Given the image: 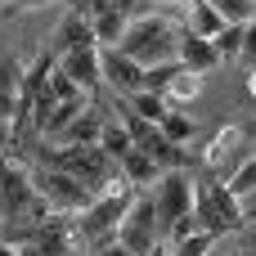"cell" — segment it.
I'll return each instance as SVG.
<instances>
[{
    "label": "cell",
    "instance_id": "cell-39",
    "mask_svg": "<svg viewBox=\"0 0 256 256\" xmlns=\"http://www.w3.org/2000/svg\"><path fill=\"white\" fill-rule=\"evenodd\" d=\"M243 256H248V252H243Z\"/></svg>",
    "mask_w": 256,
    "mask_h": 256
},
{
    "label": "cell",
    "instance_id": "cell-30",
    "mask_svg": "<svg viewBox=\"0 0 256 256\" xmlns=\"http://www.w3.org/2000/svg\"><path fill=\"white\" fill-rule=\"evenodd\" d=\"M112 9L117 14H126V18H140L144 9H140V0H112Z\"/></svg>",
    "mask_w": 256,
    "mask_h": 256
},
{
    "label": "cell",
    "instance_id": "cell-37",
    "mask_svg": "<svg viewBox=\"0 0 256 256\" xmlns=\"http://www.w3.org/2000/svg\"><path fill=\"white\" fill-rule=\"evenodd\" d=\"M234 256H243V252H234Z\"/></svg>",
    "mask_w": 256,
    "mask_h": 256
},
{
    "label": "cell",
    "instance_id": "cell-31",
    "mask_svg": "<svg viewBox=\"0 0 256 256\" xmlns=\"http://www.w3.org/2000/svg\"><path fill=\"white\" fill-rule=\"evenodd\" d=\"M238 234H243V252H248V256H256V225H243Z\"/></svg>",
    "mask_w": 256,
    "mask_h": 256
},
{
    "label": "cell",
    "instance_id": "cell-34",
    "mask_svg": "<svg viewBox=\"0 0 256 256\" xmlns=\"http://www.w3.org/2000/svg\"><path fill=\"white\" fill-rule=\"evenodd\" d=\"M63 4H68L72 14H86V18H90V0H63Z\"/></svg>",
    "mask_w": 256,
    "mask_h": 256
},
{
    "label": "cell",
    "instance_id": "cell-2",
    "mask_svg": "<svg viewBox=\"0 0 256 256\" xmlns=\"http://www.w3.org/2000/svg\"><path fill=\"white\" fill-rule=\"evenodd\" d=\"M135 194H140V184H130L126 176H117L81 216H76V225H81V238H86V248L90 252H99V248H108V243H117V230H122V220H126V212H130V202H135Z\"/></svg>",
    "mask_w": 256,
    "mask_h": 256
},
{
    "label": "cell",
    "instance_id": "cell-8",
    "mask_svg": "<svg viewBox=\"0 0 256 256\" xmlns=\"http://www.w3.org/2000/svg\"><path fill=\"white\" fill-rule=\"evenodd\" d=\"M117 243L130 248L135 256H148L158 243H162V230H158V202H153L144 189L135 194V202H130V212H126V220H122V230H117Z\"/></svg>",
    "mask_w": 256,
    "mask_h": 256
},
{
    "label": "cell",
    "instance_id": "cell-9",
    "mask_svg": "<svg viewBox=\"0 0 256 256\" xmlns=\"http://www.w3.org/2000/svg\"><path fill=\"white\" fill-rule=\"evenodd\" d=\"M99 68H104V81H108L117 94L144 90V68H140L130 54H122L117 45H99Z\"/></svg>",
    "mask_w": 256,
    "mask_h": 256
},
{
    "label": "cell",
    "instance_id": "cell-1",
    "mask_svg": "<svg viewBox=\"0 0 256 256\" xmlns=\"http://www.w3.org/2000/svg\"><path fill=\"white\" fill-rule=\"evenodd\" d=\"M27 158H32L36 166H58V171L81 176L94 194H104V189L122 176L117 158H108L104 144H45V140H40V144L27 148Z\"/></svg>",
    "mask_w": 256,
    "mask_h": 256
},
{
    "label": "cell",
    "instance_id": "cell-21",
    "mask_svg": "<svg viewBox=\"0 0 256 256\" xmlns=\"http://www.w3.org/2000/svg\"><path fill=\"white\" fill-rule=\"evenodd\" d=\"M99 144H104V153H108V158H117V162H122V158H126V153L135 148L130 130H126V126H122L117 117H108V122H104V135H99Z\"/></svg>",
    "mask_w": 256,
    "mask_h": 256
},
{
    "label": "cell",
    "instance_id": "cell-23",
    "mask_svg": "<svg viewBox=\"0 0 256 256\" xmlns=\"http://www.w3.org/2000/svg\"><path fill=\"white\" fill-rule=\"evenodd\" d=\"M162 135H166L171 144H189V140L198 135V126H194L180 108H171V112H166V122H162Z\"/></svg>",
    "mask_w": 256,
    "mask_h": 256
},
{
    "label": "cell",
    "instance_id": "cell-18",
    "mask_svg": "<svg viewBox=\"0 0 256 256\" xmlns=\"http://www.w3.org/2000/svg\"><path fill=\"white\" fill-rule=\"evenodd\" d=\"M122 99H126L144 122H158V126H162V122H166V112H171L166 94H158V90H135V94H122Z\"/></svg>",
    "mask_w": 256,
    "mask_h": 256
},
{
    "label": "cell",
    "instance_id": "cell-7",
    "mask_svg": "<svg viewBox=\"0 0 256 256\" xmlns=\"http://www.w3.org/2000/svg\"><path fill=\"white\" fill-rule=\"evenodd\" d=\"M153 202H158V230L166 238L184 216H194V176L189 171H162Z\"/></svg>",
    "mask_w": 256,
    "mask_h": 256
},
{
    "label": "cell",
    "instance_id": "cell-10",
    "mask_svg": "<svg viewBox=\"0 0 256 256\" xmlns=\"http://www.w3.org/2000/svg\"><path fill=\"white\" fill-rule=\"evenodd\" d=\"M22 104H27V68L4 54L0 58V117L14 126V117H18Z\"/></svg>",
    "mask_w": 256,
    "mask_h": 256
},
{
    "label": "cell",
    "instance_id": "cell-33",
    "mask_svg": "<svg viewBox=\"0 0 256 256\" xmlns=\"http://www.w3.org/2000/svg\"><path fill=\"white\" fill-rule=\"evenodd\" d=\"M112 9V0H90V18H99V14H108Z\"/></svg>",
    "mask_w": 256,
    "mask_h": 256
},
{
    "label": "cell",
    "instance_id": "cell-38",
    "mask_svg": "<svg viewBox=\"0 0 256 256\" xmlns=\"http://www.w3.org/2000/svg\"><path fill=\"white\" fill-rule=\"evenodd\" d=\"M81 256H90V252H81Z\"/></svg>",
    "mask_w": 256,
    "mask_h": 256
},
{
    "label": "cell",
    "instance_id": "cell-25",
    "mask_svg": "<svg viewBox=\"0 0 256 256\" xmlns=\"http://www.w3.org/2000/svg\"><path fill=\"white\" fill-rule=\"evenodd\" d=\"M225 184H230V194H234V198L256 194V158H243V162H238V171H234Z\"/></svg>",
    "mask_w": 256,
    "mask_h": 256
},
{
    "label": "cell",
    "instance_id": "cell-12",
    "mask_svg": "<svg viewBox=\"0 0 256 256\" xmlns=\"http://www.w3.org/2000/svg\"><path fill=\"white\" fill-rule=\"evenodd\" d=\"M81 45H99V40H94V22H90L86 14H72V9H68L63 22L54 27V45H50V50H54V54H68V50H81Z\"/></svg>",
    "mask_w": 256,
    "mask_h": 256
},
{
    "label": "cell",
    "instance_id": "cell-28",
    "mask_svg": "<svg viewBox=\"0 0 256 256\" xmlns=\"http://www.w3.org/2000/svg\"><path fill=\"white\" fill-rule=\"evenodd\" d=\"M238 63H243V68H256V18L248 22V32H243V54H238Z\"/></svg>",
    "mask_w": 256,
    "mask_h": 256
},
{
    "label": "cell",
    "instance_id": "cell-5",
    "mask_svg": "<svg viewBox=\"0 0 256 256\" xmlns=\"http://www.w3.org/2000/svg\"><path fill=\"white\" fill-rule=\"evenodd\" d=\"M32 180H36V189H40V198L54 207V212H72V216H81L99 194L81 180V176H72V171H58V166H36L32 171Z\"/></svg>",
    "mask_w": 256,
    "mask_h": 256
},
{
    "label": "cell",
    "instance_id": "cell-29",
    "mask_svg": "<svg viewBox=\"0 0 256 256\" xmlns=\"http://www.w3.org/2000/svg\"><path fill=\"white\" fill-rule=\"evenodd\" d=\"M45 4H54V0H0V14L9 18V14H22V9H45Z\"/></svg>",
    "mask_w": 256,
    "mask_h": 256
},
{
    "label": "cell",
    "instance_id": "cell-6",
    "mask_svg": "<svg viewBox=\"0 0 256 256\" xmlns=\"http://www.w3.org/2000/svg\"><path fill=\"white\" fill-rule=\"evenodd\" d=\"M252 140H256V122H230V126H220V130L212 135V144L202 148V171L230 180V166L248 153Z\"/></svg>",
    "mask_w": 256,
    "mask_h": 256
},
{
    "label": "cell",
    "instance_id": "cell-19",
    "mask_svg": "<svg viewBox=\"0 0 256 256\" xmlns=\"http://www.w3.org/2000/svg\"><path fill=\"white\" fill-rule=\"evenodd\" d=\"M198 90H202V72H189V68H180L162 94H166V104H171V108H180V104L198 99Z\"/></svg>",
    "mask_w": 256,
    "mask_h": 256
},
{
    "label": "cell",
    "instance_id": "cell-17",
    "mask_svg": "<svg viewBox=\"0 0 256 256\" xmlns=\"http://www.w3.org/2000/svg\"><path fill=\"white\" fill-rule=\"evenodd\" d=\"M90 104H94V94H81V99H58V104H54V112H50V122H45V135H63V130H68V126H72V122H76Z\"/></svg>",
    "mask_w": 256,
    "mask_h": 256
},
{
    "label": "cell",
    "instance_id": "cell-13",
    "mask_svg": "<svg viewBox=\"0 0 256 256\" xmlns=\"http://www.w3.org/2000/svg\"><path fill=\"white\" fill-rule=\"evenodd\" d=\"M180 63L189 68V72H216L220 68V54H216V45L207 40V36H194L189 27H184V36H180Z\"/></svg>",
    "mask_w": 256,
    "mask_h": 256
},
{
    "label": "cell",
    "instance_id": "cell-3",
    "mask_svg": "<svg viewBox=\"0 0 256 256\" xmlns=\"http://www.w3.org/2000/svg\"><path fill=\"white\" fill-rule=\"evenodd\" d=\"M180 36H184V32H180L176 22H166V18H158V14H140V18L126 22L117 50L130 54L140 68H153V63L180 58Z\"/></svg>",
    "mask_w": 256,
    "mask_h": 256
},
{
    "label": "cell",
    "instance_id": "cell-15",
    "mask_svg": "<svg viewBox=\"0 0 256 256\" xmlns=\"http://www.w3.org/2000/svg\"><path fill=\"white\" fill-rule=\"evenodd\" d=\"M117 166H122V176H126L130 184H140V189H144L148 180H162V166H158V162H153L144 148H130V153H126Z\"/></svg>",
    "mask_w": 256,
    "mask_h": 256
},
{
    "label": "cell",
    "instance_id": "cell-11",
    "mask_svg": "<svg viewBox=\"0 0 256 256\" xmlns=\"http://www.w3.org/2000/svg\"><path fill=\"white\" fill-rule=\"evenodd\" d=\"M58 68H63L81 90H90V94H94V86H99V76H104V68H99V45H81V50L58 54Z\"/></svg>",
    "mask_w": 256,
    "mask_h": 256
},
{
    "label": "cell",
    "instance_id": "cell-4",
    "mask_svg": "<svg viewBox=\"0 0 256 256\" xmlns=\"http://www.w3.org/2000/svg\"><path fill=\"white\" fill-rule=\"evenodd\" d=\"M238 202L243 198H234L220 176L194 180V220H198V230H207V234H238L248 225Z\"/></svg>",
    "mask_w": 256,
    "mask_h": 256
},
{
    "label": "cell",
    "instance_id": "cell-24",
    "mask_svg": "<svg viewBox=\"0 0 256 256\" xmlns=\"http://www.w3.org/2000/svg\"><path fill=\"white\" fill-rule=\"evenodd\" d=\"M212 238H216V234H207V230H194L189 238H180V243H166V256H207V252H212Z\"/></svg>",
    "mask_w": 256,
    "mask_h": 256
},
{
    "label": "cell",
    "instance_id": "cell-32",
    "mask_svg": "<svg viewBox=\"0 0 256 256\" xmlns=\"http://www.w3.org/2000/svg\"><path fill=\"white\" fill-rule=\"evenodd\" d=\"M90 256H135V252L122 248V243H108V248H99V252H90Z\"/></svg>",
    "mask_w": 256,
    "mask_h": 256
},
{
    "label": "cell",
    "instance_id": "cell-26",
    "mask_svg": "<svg viewBox=\"0 0 256 256\" xmlns=\"http://www.w3.org/2000/svg\"><path fill=\"white\" fill-rule=\"evenodd\" d=\"M212 4L220 9L225 22H252L256 18V0H212Z\"/></svg>",
    "mask_w": 256,
    "mask_h": 256
},
{
    "label": "cell",
    "instance_id": "cell-14",
    "mask_svg": "<svg viewBox=\"0 0 256 256\" xmlns=\"http://www.w3.org/2000/svg\"><path fill=\"white\" fill-rule=\"evenodd\" d=\"M104 122H108V117H104V108H94V104H90V108H86V112H81L63 135H58V140H63V144H99Z\"/></svg>",
    "mask_w": 256,
    "mask_h": 256
},
{
    "label": "cell",
    "instance_id": "cell-16",
    "mask_svg": "<svg viewBox=\"0 0 256 256\" xmlns=\"http://www.w3.org/2000/svg\"><path fill=\"white\" fill-rule=\"evenodd\" d=\"M220 27H225V18H220V9L212 4V0H189V32L194 36H220Z\"/></svg>",
    "mask_w": 256,
    "mask_h": 256
},
{
    "label": "cell",
    "instance_id": "cell-35",
    "mask_svg": "<svg viewBox=\"0 0 256 256\" xmlns=\"http://www.w3.org/2000/svg\"><path fill=\"white\" fill-rule=\"evenodd\" d=\"M0 256H18V248L14 243H0Z\"/></svg>",
    "mask_w": 256,
    "mask_h": 256
},
{
    "label": "cell",
    "instance_id": "cell-27",
    "mask_svg": "<svg viewBox=\"0 0 256 256\" xmlns=\"http://www.w3.org/2000/svg\"><path fill=\"white\" fill-rule=\"evenodd\" d=\"M50 90H54V99H81V94H90V90H81L58 63H54V72H50Z\"/></svg>",
    "mask_w": 256,
    "mask_h": 256
},
{
    "label": "cell",
    "instance_id": "cell-22",
    "mask_svg": "<svg viewBox=\"0 0 256 256\" xmlns=\"http://www.w3.org/2000/svg\"><path fill=\"white\" fill-rule=\"evenodd\" d=\"M90 22H94V40H99V45H117L130 18L117 14V9H108V14H99V18H90Z\"/></svg>",
    "mask_w": 256,
    "mask_h": 256
},
{
    "label": "cell",
    "instance_id": "cell-36",
    "mask_svg": "<svg viewBox=\"0 0 256 256\" xmlns=\"http://www.w3.org/2000/svg\"><path fill=\"white\" fill-rule=\"evenodd\" d=\"M248 90H252V99H256V72H252V81H248Z\"/></svg>",
    "mask_w": 256,
    "mask_h": 256
},
{
    "label": "cell",
    "instance_id": "cell-20",
    "mask_svg": "<svg viewBox=\"0 0 256 256\" xmlns=\"http://www.w3.org/2000/svg\"><path fill=\"white\" fill-rule=\"evenodd\" d=\"M243 32H248V22H225L220 36H212V45H216V54H220V68H225V63H238V54H243Z\"/></svg>",
    "mask_w": 256,
    "mask_h": 256
}]
</instances>
